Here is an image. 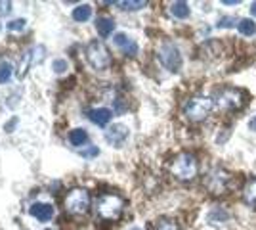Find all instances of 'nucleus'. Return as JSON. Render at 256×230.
<instances>
[{
  "label": "nucleus",
  "mask_w": 256,
  "mask_h": 230,
  "mask_svg": "<svg viewBox=\"0 0 256 230\" xmlns=\"http://www.w3.org/2000/svg\"><path fill=\"white\" fill-rule=\"evenodd\" d=\"M124 202L117 194H103L96 202V215L103 221H117L122 215Z\"/></svg>",
  "instance_id": "1"
},
{
  "label": "nucleus",
  "mask_w": 256,
  "mask_h": 230,
  "mask_svg": "<svg viewBox=\"0 0 256 230\" xmlns=\"http://www.w3.org/2000/svg\"><path fill=\"white\" fill-rule=\"evenodd\" d=\"M251 13H253V17H256V2H253V6H251Z\"/></svg>",
  "instance_id": "30"
},
{
  "label": "nucleus",
  "mask_w": 256,
  "mask_h": 230,
  "mask_svg": "<svg viewBox=\"0 0 256 230\" xmlns=\"http://www.w3.org/2000/svg\"><path fill=\"white\" fill-rule=\"evenodd\" d=\"M233 21H237V19H235V17H222L218 21V27L220 29H224V27L228 29V27H232L233 25Z\"/></svg>",
  "instance_id": "26"
},
{
  "label": "nucleus",
  "mask_w": 256,
  "mask_h": 230,
  "mask_svg": "<svg viewBox=\"0 0 256 230\" xmlns=\"http://www.w3.org/2000/svg\"><path fill=\"white\" fill-rule=\"evenodd\" d=\"M237 29H239L241 35L253 36L256 33V23L253 19H239V21H237Z\"/></svg>",
  "instance_id": "18"
},
{
  "label": "nucleus",
  "mask_w": 256,
  "mask_h": 230,
  "mask_svg": "<svg viewBox=\"0 0 256 230\" xmlns=\"http://www.w3.org/2000/svg\"><path fill=\"white\" fill-rule=\"evenodd\" d=\"M171 13L176 17V19H185V17H189V6H187V2H174L171 6Z\"/></svg>",
  "instance_id": "17"
},
{
  "label": "nucleus",
  "mask_w": 256,
  "mask_h": 230,
  "mask_svg": "<svg viewBox=\"0 0 256 230\" xmlns=\"http://www.w3.org/2000/svg\"><path fill=\"white\" fill-rule=\"evenodd\" d=\"M46 230H52V229H46Z\"/></svg>",
  "instance_id": "32"
},
{
  "label": "nucleus",
  "mask_w": 256,
  "mask_h": 230,
  "mask_svg": "<svg viewBox=\"0 0 256 230\" xmlns=\"http://www.w3.org/2000/svg\"><path fill=\"white\" fill-rule=\"evenodd\" d=\"M29 213H31V217H35L37 221L40 223H48L50 219L54 217V207L48 206V204H33V206L29 207Z\"/></svg>",
  "instance_id": "11"
},
{
  "label": "nucleus",
  "mask_w": 256,
  "mask_h": 230,
  "mask_svg": "<svg viewBox=\"0 0 256 230\" xmlns=\"http://www.w3.org/2000/svg\"><path fill=\"white\" fill-rule=\"evenodd\" d=\"M249 129H251V131H256V117H253V119L249 121Z\"/></svg>",
  "instance_id": "28"
},
{
  "label": "nucleus",
  "mask_w": 256,
  "mask_h": 230,
  "mask_svg": "<svg viewBox=\"0 0 256 230\" xmlns=\"http://www.w3.org/2000/svg\"><path fill=\"white\" fill-rule=\"evenodd\" d=\"M117 6H121V10H128V12H134V10H142L146 8L147 2L144 0H136V2H115Z\"/></svg>",
  "instance_id": "19"
},
{
  "label": "nucleus",
  "mask_w": 256,
  "mask_h": 230,
  "mask_svg": "<svg viewBox=\"0 0 256 230\" xmlns=\"http://www.w3.org/2000/svg\"><path fill=\"white\" fill-rule=\"evenodd\" d=\"M69 142L75 146V148H85V144L88 142V133H86L85 129H73L71 133H69Z\"/></svg>",
  "instance_id": "16"
},
{
  "label": "nucleus",
  "mask_w": 256,
  "mask_h": 230,
  "mask_svg": "<svg viewBox=\"0 0 256 230\" xmlns=\"http://www.w3.org/2000/svg\"><path fill=\"white\" fill-rule=\"evenodd\" d=\"M65 209L73 215H83L90 209V194L83 188H75L65 198Z\"/></svg>",
  "instance_id": "8"
},
{
  "label": "nucleus",
  "mask_w": 256,
  "mask_h": 230,
  "mask_svg": "<svg viewBox=\"0 0 256 230\" xmlns=\"http://www.w3.org/2000/svg\"><path fill=\"white\" fill-rule=\"evenodd\" d=\"M25 27V19H13L10 23H6V29L8 31H21Z\"/></svg>",
  "instance_id": "22"
},
{
  "label": "nucleus",
  "mask_w": 256,
  "mask_h": 230,
  "mask_svg": "<svg viewBox=\"0 0 256 230\" xmlns=\"http://www.w3.org/2000/svg\"><path fill=\"white\" fill-rule=\"evenodd\" d=\"M111 117H113V113L107 108H94L88 111V119L94 125H98V127H105L111 121Z\"/></svg>",
  "instance_id": "12"
},
{
  "label": "nucleus",
  "mask_w": 256,
  "mask_h": 230,
  "mask_svg": "<svg viewBox=\"0 0 256 230\" xmlns=\"http://www.w3.org/2000/svg\"><path fill=\"white\" fill-rule=\"evenodd\" d=\"M10 12H12V2H4V0H0V17L8 15Z\"/></svg>",
  "instance_id": "25"
},
{
  "label": "nucleus",
  "mask_w": 256,
  "mask_h": 230,
  "mask_svg": "<svg viewBox=\"0 0 256 230\" xmlns=\"http://www.w3.org/2000/svg\"><path fill=\"white\" fill-rule=\"evenodd\" d=\"M96 31L99 33V36H109L115 31V21L111 17L101 15V17L96 19Z\"/></svg>",
  "instance_id": "14"
},
{
  "label": "nucleus",
  "mask_w": 256,
  "mask_h": 230,
  "mask_svg": "<svg viewBox=\"0 0 256 230\" xmlns=\"http://www.w3.org/2000/svg\"><path fill=\"white\" fill-rule=\"evenodd\" d=\"M205 186L208 188V192L216 196L228 194L230 188L233 186V177L230 173H226L224 169H214L207 173V179H205Z\"/></svg>",
  "instance_id": "5"
},
{
  "label": "nucleus",
  "mask_w": 256,
  "mask_h": 230,
  "mask_svg": "<svg viewBox=\"0 0 256 230\" xmlns=\"http://www.w3.org/2000/svg\"><path fill=\"white\" fill-rule=\"evenodd\" d=\"M224 4H226V6H237L239 0H224Z\"/></svg>",
  "instance_id": "29"
},
{
  "label": "nucleus",
  "mask_w": 256,
  "mask_h": 230,
  "mask_svg": "<svg viewBox=\"0 0 256 230\" xmlns=\"http://www.w3.org/2000/svg\"><path fill=\"white\" fill-rule=\"evenodd\" d=\"M130 230H142V229H138V227H134V229H130Z\"/></svg>",
  "instance_id": "31"
},
{
  "label": "nucleus",
  "mask_w": 256,
  "mask_h": 230,
  "mask_svg": "<svg viewBox=\"0 0 256 230\" xmlns=\"http://www.w3.org/2000/svg\"><path fill=\"white\" fill-rule=\"evenodd\" d=\"M128 138V127L124 125H113L105 131V140L109 142L111 146H122Z\"/></svg>",
  "instance_id": "9"
},
{
  "label": "nucleus",
  "mask_w": 256,
  "mask_h": 230,
  "mask_svg": "<svg viewBox=\"0 0 256 230\" xmlns=\"http://www.w3.org/2000/svg\"><path fill=\"white\" fill-rule=\"evenodd\" d=\"M52 67H54V71L56 73H63L65 69H67V61L65 60H54Z\"/></svg>",
  "instance_id": "24"
},
{
  "label": "nucleus",
  "mask_w": 256,
  "mask_h": 230,
  "mask_svg": "<svg viewBox=\"0 0 256 230\" xmlns=\"http://www.w3.org/2000/svg\"><path fill=\"white\" fill-rule=\"evenodd\" d=\"M159 61L169 69V71H178L182 67V54L178 46L172 40H163L157 50Z\"/></svg>",
  "instance_id": "6"
},
{
  "label": "nucleus",
  "mask_w": 256,
  "mask_h": 230,
  "mask_svg": "<svg viewBox=\"0 0 256 230\" xmlns=\"http://www.w3.org/2000/svg\"><path fill=\"white\" fill-rule=\"evenodd\" d=\"M86 61L96 69V71H105L111 65V54L107 46L101 40H92L86 46Z\"/></svg>",
  "instance_id": "2"
},
{
  "label": "nucleus",
  "mask_w": 256,
  "mask_h": 230,
  "mask_svg": "<svg viewBox=\"0 0 256 230\" xmlns=\"http://www.w3.org/2000/svg\"><path fill=\"white\" fill-rule=\"evenodd\" d=\"M171 171L178 181H191V179H195L197 171H199L195 156H191V154H180V156H176L171 165Z\"/></svg>",
  "instance_id": "4"
},
{
  "label": "nucleus",
  "mask_w": 256,
  "mask_h": 230,
  "mask_svg": "<svg viewBox=\"0 0 256 230\" xmlns=\"http://www.w3.org/2000/svg\"><path fill=\"white\" fill-rule=\"evenodd\" d=\"M157 230H178V225L171 219H163L157 225Z\"/></svg>",
  "instance_id": "21"
},
{
  "label": "nucleus",
  "mask_w": 256,
  "mask_h": 230,
  "mask_svg": "<svg viewBox=\"0 0 256 230\" xmlns=\"http://www.w3.org/2000/svg\"><path fill=\"white\" fill-rule=\"evenodd\" d=\"M245 102H247V94H245V90H239V88H224L216 96V104L222 111L241 109L245 106Z\"/></svg>",
  "instance_id": "7"
},
{
  "label": "nucleus",
  "mask_w": 256,
  "mask_h": 230,
  "mask_svg": "<svg viewBox=\"0 0 256 230\" xmlns=\"http://www.w3.org/2000/svg\"><path fill=\"white\" fill-rule=\"evenodd\" d=\"M243 200L249 207L256 209V177L249 179L243 188Z\"/></svg>",
  "instance_id": "13"
},
{
  "label": "nucleus",
  "mask_w": 256,
  "mask_h": 230,
  "mask_svg": "<svg viewBox=\"0 0 256 230\" xmlns=\"http://www.w3.org/2000/svg\"><path fill=\"white\" fill-rule=\"evenodd\" d=\"M10 79H12V65L0 63V83H8Z\"/></svg>",
  "instance_id": "20"
},
{
  "label": "nucleus",
  "mask_w": 256,
  "mask_h": 230,
  "mask_svg": "<svg viewBox=\"0 0 256 230\" xmlns=\"http://www.w3.org/2000/svg\"><path fill=\"white\" fill-rule=\"evenodd\" d=\"M81 154L86 156V158H94V156H98L99 150L98 148H88V150H81Z\"/></svg>",
  "instance_id": "27"
},
{
  "label": "nucleus",
  "mask_w": 256,
  "mask_h": 230,
  "mask_svg": "<svg viewBox=\"0 0 256 230\" xmlns=\"http://www.w3.org/2000/svg\"><path fill=\"white\" fill-rule=\"evenodd\" d=\"M228 217H230V215H228L226 211H214V213L208 215V221H210V223H218V221H226Z\"/></svg>",
  "instance_id": "23"
},
{
  "label": "nucleus",
  "mask_w": 256,
  "mask_h": 230,
  "mask_svg": "<svg viewBox=\"0 0 256 230\" xmlns=\"http://www.w3.org/2000/svg\"><path fill=\"white\" fill-rule=\"evenodd\" d=\"M90 15H92V8H90V4H81V6H77L71 13V17H73L75 21H79V23H85L90 19Z\"/></svg>",
  "instance_id": "15"
},
{
  "label": "nucleus",
  "mask_w": 256,
  "mask_h": 230,
  "mask_svg": "<svg viewBox=\"0 0 256 230\" xmlns=\"http://www.w3.org/2000/svg\"><path fill=\"white\" fill-rule=\"evenodd\" d=\"M212 106H214L212 98L195 96V98H191V100H189V102L183 106V115H185L189 121L201 123L203 119H207L208 115H210Z\"/></svg>",
  "instance_id": "3"
},
{
  "label": "nucleus",
  "mask_w": 256,
  "mask_h": 230,
  "mask_svg": "<svg viewBox=\"0 0 256 230\" xmlns=\"http://www.w3.org/2000/svg\"><path fill=\"white\" fill-rule=\"evenodd\" d=\"M113 42H115V46L121 48L126 56H136V54H138V44H136V40H132L130 36H126L124 33H117V35L113 36Z\"/></svg>",
  "instance_id": "10"
}]
</instances>
